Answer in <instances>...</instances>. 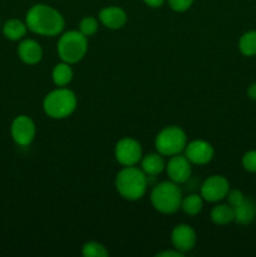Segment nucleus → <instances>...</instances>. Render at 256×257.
Returning <instances> with one entry per match:
<instances>
[{"mask_svg": "<svg viewBox=\"0 0 256 257\" xmlns=\"http://www.w3.org/2000/svg\"><path fill=\"white\" fill-rule=\"evenodd\" d=\"M233 211H235V222L241 226L251 225L256 218V203L247 197L242 203L233 207Z\"/></svg>", "mask_w": 256, "mask_h": 257, "instance_id": "dca6fc26", "label": "nucleus"}, {"mask_svg": "<svg viewBox=\"0 0 256 257\" xmlns=\"http://www.w3.org/2000/svg\"><path fill=\"white\" fill-rule=\"evenodd\" d=\"M60 59L69 64L79 63L88 52V37L79 30H69L60 35L57 44Z\"/></svg>", "mask_w": 256, "mask_h": 257, "instance_id": "39448f33", "label": "nucleus"}, {"mask_svg": "<svg viewBox=\"0 0 256 257\" xmlns=\"http://www.w3.org/2000/svg\"><path fill=\"white\" fill-rule=\"evenodd\" d=\"M193 2H195V0H168V4H170L171 9L172 10L182 13L190 9V8L192 7Z\"/></svg>", "mask_w": 256, "mask_h": 257, "instance_id": "a878e982", "label": "nucleus"}, {"mask_svg": "<svg viewBox=\"0 0 256 257\" xmlns=\"http://www.w3.org/2000/svg\"><path fill=\"white\" fill-rule=\"evenodd\" d=\"M79 32L85 37H92L98 32V20L94 17H84L79 22Z\"/></svg>", "mask_w": 256, "mask_h": 257, "instance_id": "5701e85b", "label": "nucleus"}, {"mask_svg": "<svg viewBox=\"0 0 256 257\" xmlns=\"http://www.w3.org/2000/svg\"><path fill=\"white\" fill-rule=\"evenodd\" d=\"M171 242L173 248H176L180 252L186 253L193 250L197 242V235L193 227H191L187 223H180L175 226L171 232Z\"/></svg>", "mask_w": 256, "mask_h": 257, "instance_id": "f8f14e48", "label": "nucleus"}, {"mask_svg": "<svg viewBox=\"0 0 256 257\" xmlns=\"http://www.w3.org/2000/svg\"><path fill=\"white\" fill-rule=\"evenodd\" d=\"M192 163L187 160L185 155H178L171 156L170 160L166 162V172L167 176L170 177V180L172 182L181 185V183H185L190 180L191 173H192Z\"/></svg>", "mask_w": 256, "mask_h": 257, "instance_id": "9b49d317", "label": "nucleus"}, {"mask_svg": "<svg viewBox=\"0 0 256 257\" xmlns=\"http://www.w3.org/2000/svg\"><path fill=\"white\" fill-rule=\"evenodd\" d=\"M77 105L78 98L75 93L65 87H58L48 93L43 99V110L53 119H65L70 117L77 109Z\"/></svg>", "mask_w": 256, "mask_h": 257, "instance_id": "7ed1b4c3", "label": "nucleus"}, {"mask_svg": "<svg viewBox=\"0 0 256 257\" xmlns=\"http://www.w3.org/2000/svg\"><path fill=\"white\" fill-rule=\"evenodd\" d=\"M18 57L28 65L38 64L43 58V49L37 40L23 39L18 45Z\"/></svg>", "mask_w": 256, "mask_h": 257, "instance_id": "4468645a", "label": "nucleus"}, {"mask_svg": "<svg viewBox=\"0 0 256 257\" xmlns=\"http://www.w3.org/2000/svg\"><path fill=\"white\" fill-rule=\"evenodd\" d=\"M141 170L146 173L147 177H155L160 175L166 168V161L161 153H148L142 156L140 161Z\"/></svg>", "mask_w": 256, "mask_h": 257, "instance_id": "2eb2a0df", "label": "nucleus"}, {"mask_svg": "<svg viewBox=\"0 0 256 257\" xmlns=\"http://www.w3.org/2000/svg\"><path fill=\"white\" fill-rule=\"evenodd\" d=\"M187 145V135L177 125L165 127L155 137V148L163 157L178 155L183 152Z\"/></svg>", "mask_w": 256, "mask_h": 257, "instance_id": "423d86ee", "label": "nucleus"}, {"mask_svg": "<svg viewBox=\"0 0 256 257\" xmlns=\"http://www.w3.org/2000/svg\"><path fill=\"white\" fill-rule=\"evenodd\" d=\"M150 198L153 208L157 212L163 215H172L181 208L183 196L177 183L170 180L153 186Z\"/></svg>", "mask_w": 256, "mask_h": 257, "instance_id": "20e7f679", "label": "nucleus"}, {"mask_svg": "<svg viewBox=\"0 0 256 257\" xmlns=\"http://www.w3.org/2000/svg\"><path fill=\"white\" fill-rule=\"evenodd\" d=\"M247 97L250 98L251 100H256V82H253L252 84L248 85Z\"/></svg>", "mask_w": 256, "mask_h": 257, "instance_id": "c85d7f7f", "label": "nucleus"}, {"mask_svg": "<svg viewBox=\"0 0 256 257\" xmlns=\"http://www.w3.org/2000/svg\"><path fill=\"white\" fill-rule=\"evenodd\" d=\"M238 49L245 57L256 55V30H248L241 35L238 40Z\"/></svg>", "mask_w": 256, "mask_h": 257, "instance_id": "412c9836", "label": "nucleus"}, {"mask_svg": "<svg viewBox=\"0 0 256 257\" xmlns=\"http://www.w3.org/2000/svg\"><path fill=\"white\" fill-rule=\"evenodd\" d=\"M27 32V24L19 19H9L3 25V34L9 40H22Z\"/></svg>", "mask_w": 256, "mask_h": 257, "instance_id": "6ab92c4d", "label": "nucleus"}, {"mask_svg": "<svg viewBox=\"0 0 256 257\" xmlns=\"http://www.w3.org/2000/svg\"><path fill=\"white\" fill-rule=\"evenodd\" d=\"M10 133L14 142L19 146H29L34 141L37 128L34 120L28 115H18L10 125Z\"/></svg>", "mask_w": 256, "mask_h": 257, "instance_id": "1a4fd4ad", "label": "nucleus"}, {"mask_svg": "<svg viewBox=\"0 0 256 257\" xmlns=\"http://www.w3.org/2000/svg\"><path fill=\"white\" fill-rule=\"evenodd\" d=\"M230 188V182L225 176L213 175L203 181L201 185L200 195L206 202L216 203L226 198Z\"/></svg>", "mask_w": 256, "mask_h": 257, "instance_id": "0eeeda50", "label": "nucleus"}, {"mask_svg": "<svg viewBox=\"0 0 256 257\" xmlns=\"http://www.w3.org/2000/svg\"><path fill=\"white\" fill-rule=\"evenodd\" d=\"M114 156L123 167L136 166L142 158V146L135 138L123 137L115 145Z\"/></svg>", "mask_w": 256, "mask_h": 257, "instance_id": "6e6552de", "label": "nucleus"}, {"mask_svg": "<svg viewBox=\"0 0 256 257\" xmlns=\"http://www.w3.org/2000/svg\"><path fill=\"white\" fill-rule=\"evenodd\" d=\"M181 208H182L183 212L188 216H196L202 211L203 208V198L201 195H188L186 197L182 198V202H181Z\"/></svg>", "mask_w": 256, "mask_h": 257, "instance_id": "aec40b11", "label": "nucleus"}, {"mask_svg": "<svg viewBox=\"0 0 256 257\" xmlns=\"http://www.w3.org/2000/svg\"><path fill=\"white\" fill-rule=\"evenodd\" d=\"M183 253L180 252V251H177L175 248V250H170V251H162V252H158L157 253V257H182Z\"/></svg>", "mask_w": 256, "mask_h": 257, "instance_id": "bb28decb", "label": "nucleus"}, {"mask_svg": "<svg viewBox=\"0 0 256 257\" xmlns=\"http://www.w3.org/2000/svg\"><path fill=\"white\" fill-rule=\"evenodd\" d=\"M115 190L127 201H138L146 195L148 177L141 168L125 166L115 176Z\"/></svg>", "mask_w": 256, "mask_h": 257, "instance_id": "f03ea898", "label": "nucleus"}, {"mask_svg": "<svg viewBox=\"0 0 256 257\" xmlns=\"http://www.w3.org/2000/svg\"><path fill=\"white\" fill-rule=\"evenodd\" d=\"M127 13L124 9L117 5H110V7L103 8L99 12V20L104 27L109 29L117 30L120 29L127 23Z\"/></svg>", "mask_w": 256, "mask_h": 257, "instance_id": "ddd939ff", "label": "nucleus"}, {"mask_svg": "<svg viewBox=\"0 0 256 257\" xmlns=\"http://www.w3.org/2000/svg\"><path fill=\"white\" fill-rule=\"evenodd\" d=\"M242 167L247 172L256 173V150L247 151L242 157Z\"/></svg>", "mask_w": 256, "mask_h": 257, "instance_id": "b1692460", "label": "nucleus"}, {"mask_svg": "<svg viewBox=\"0 0 256 257\" xmlns=\"http://www.w3.org/2000/svg\"><path fill=\"white\" fill-rule=\"evenodd\" d=\"M82 255L84 257H108L109 251L104 245L97 241L85 242L82 247Z\"/></svg>", "mask_w": 256, "mask_h": 257, "instance_id": "4be33fe9", "label": "nucleus"}, {"mask_svg": "<svg viewBox=\"0 0 256 257\" xmlns=\"http://www.w3.org/2000/svg\"><path fill=\"white\" fill-rule=\"evenodd\" d=\"M165 2L166 0H143V3H145V4L150 8L162 7V5L165 4Z\"/></svg>", "mask_w": 256, "mask_h": 257, "instance_id": "cd10ccee", "label": "nucleus"}, {"mask_svg": "<svg viewBox=\"0 0 256 257\" xmlns=\"http://www.w3.org/2000/svg\"><path fill=\"white\" fill-rule=\"evenodd\" d=\"M211 221L217 226H226L235 221V211L228 203H220L211 210Z\"/></svg>", "mask_w": 256, "mask_h": 257, "instance_id": "f3484780", "label": "nucleus"}, {"mask_svg": "<svg viewBox=\"0 0 256 257\" xmlns=\"http://www.w3.org/2000/svg\"><path fill=\"white\" fill-rule=\"evenodd\" d=\"M226 198H227L228 205L232 206V207H236V206H238L240 203H242L243 201H245L246 196L243 195L242 191L236 190V188H235V190H231V188H230V191H228Z\"/></svg>", "mask_w": 256, "mask_h": 257, "instance_id": "393cba45", "label": "nucleus"}, {"mask_svg": "<svg viewBox=\"0 0 256 257\" xmlns=\"http://www.w3.org/2000/svg\"><path fill=\"white\" fill-rule=\"evenodd\" d=\"M183 152L192 165L198 166L210 163L215 156V150H213L212 145L205 140H193L191 142H187Z\"/></svg>", "mask_w": 256, "mask_h": 257, "instance_id": "9d476101", "label": "nucleus"}, {"mask_svg": "<svg viewBox=\"0 0 256 257\" xmlns=\"http://www.w3.org/2000/svg\"><path fill=\"white\" fill-rule=\"evenodd\" d=\"M72 64L65 62H60L58 64L54 65L52 70V79L57 87H67L70 82L73 80L74 77V73H73Z\"/></svg>", "mask_w": 256, "mask_h": 257, "instance_id": "a211bd4d", "label": "nucleus"}, {"mask_svg": "<svg viewBox=\"0 0 256 257\" xmlns=\"http://www.w3.org/2000/svg\"><path fill=\"white\" fill-rule=\"evenodd\" d=\"M28 30L43 37H55L64 29V18L55 8L47 4H35L25 15Z\"/></svg>", "mask_w": 256, "mask_h": 257, "instance_id": "f257e3e1", "label": "nucleus"}]
</instances>
